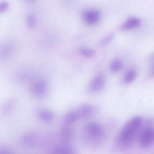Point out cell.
I'll return each mask as SVG.
<instances>
[{
	"mask_svg": "<svg viewBox=\"0 0 154 154\" xmlns=\"http://www.w3.org/2000/svg\"><path fill=\"white\" fill-rule=\"evenodd\" d=\"M105 82L104 74L100 73L93 79L88 87V90L92 92H95L101 90L103 87Z\"/></svg>",
	"mask_w": 154,
	"mask_h": 154,
	"instance_id": "obj_9",
	"label": "cell"
},
{
	"mask_svg": "<svg viewBox=\"0 0 154 154\" xmlns=\"http://www.w3.org/2000/svg\"><path fill=\"white\" fill-rule=\"evenodd\" d=\"M57 135L53 131L46 132L40 140V144L44 151L50 153L58 143Z\"/></svg>",
	"mask_w": 154,
	"mask_h": 154,
	"instance_id": "obj_4",
	"label": "cell"
},
{
	"mask_svg": "<svg viewBox=\"0 0 154 154\" xmlns=\"http://www.w3.org/2000/svg\"><path fill=\"white\" fill-rule=\"evenodd\" d=\"M82 16L83 21L86 23L93 25L99 21L101 17V14L97 10L89 9L84 11Z\"/></svg>",
	"mask_w": 154,
	"mask_h": 154,
	"instance_id": "obj_7",
	"label": "cell"
},
{
	"mask_svg": "<svg viewBox=\"0 0 154 154\" xmlns=\"http://www.w3.org/2000/svg\"><path fill=\"white\" fill-rule=\"evenodd\" d=\"M74 135L73 129L69 125H65L60 130L57 136L60 142L69 143L73 139Z\"/></svg>",
	"mask_w": 154,
	"mask_h": 154,
	"instance_id": "obj_10",
	"label": "cell"
},
{
	"mask_svg": "<svg viewBox=\"0 0 154 154\" xmlns=\"http://www.w3.org/2000/svg\"><path fill=\"white\" fill-rule=\"evenodd\" d=\"M123 66L122 61L119 59H115L111 62L110 70L112 73L116 72L120 70Z\"/></svg>",
	"mask_w": 154,
	"mask_h": 154,
	"instance_id": "obj_15",
	"label": "cell"
},
{
	"mask_svg": "<svg viewBox=\"0 0 154 154\" xmlns=\"http://www.w3.org/2000/svg\"></svg>",
	"mask_w": 154,
	"mask_h": 154,
	"instance_id": "obj_22",
	"label": "cell"
},
{
	"mask_svg": "<svg viewBox=\"0 0 154 154\" xmlns=\"http://www.w3.org/2000/svg\"><path fill=\"white\" fill-rule=\"evenodd\" d=\"M74 110L79 119L91 116L97 111V108L95 106L88 104L80 105Z\"/></svg>",
	"mask_w": 154,
	"mask_h": 154,
	"instance_id": "obj_8",
	"label": "cell"
},
{
	"mask_svg": "<svg viewBox=\"0 0 154 154\" xmlns=\"http://www.w3.org/2000/svg\"><path fill=\"white\" fill-rule=\"evenodd\" d=\"M136 75L135 71L134 69L129 70L126 74L124 78L125 82L126 83L131 82L135 79Z\"/></svg>",
	"mask_w": 154,
	"mask_h": 154,
	"instance_id": "obj_17",
	"label": "cell"
},
{
	"mask_svg": "<svg viewBox=\"0 0 154 154\" xmlns=\"http://www.w3.org/2000/svg\"><path fill=\"white\" fill-rule=\"evenodd\" d=\"M30 92L34 98L38 99L44 98L48 91V86L46 82L43 80H39L34 82L30 89Z\"/></svg>",
	"mask_w": 154,
	"mask_h": 154,
	"instance_id": "obj_6",
	"label": "cell"
},
{
	"mask_svg": "<svg viewBox=\"0 0 154 154\" xmlns=\"http://www.w3.org/2000/svg\"><path fill=\"white\" fill-rule=\"evenodd\" d=\"M26 22L28 26L31 28L34 27L36 24V19L35 16L32 14H29L26 17Z\"/></svg>",
	"mask_w": 154,
	"mask_h": 154,
	"instance_id": "obj_18",
	"label": "cell"
},
{
	"mask_svg": "<svg viewBox=\"0 0 154 154\" xmlns=\"http://www.w3.org/2000/svg\"><path fill=\"white\" fill-rule=\"evenodd\" d=\"M78 51L82 56L87 58H91L94 56L95 52L94 50L90 48L80 47Z\"/></svg>",
	"mask_w": 154,
	"mask_h": 154,
	"instance_id": "obj_16",
	"label": "cell"
},
{
	"mask_svg": "<svg viewBox=\"0 0 154 154\" xmlns=\"http://www.w3.org/2000/svg\"><path fill=\"white\" fill-rule=\"evenodd\" d=\"M114 35L113 34H110L106 36L100 42V44L101 45H105L108 44L113 39Z\"/></svg>",
	"mask_w": 154,
	"mask_h": 154,
	"instance_id": "obj_20",
	"label": "cell"
},
{
	"mask_svg": "<svg viewBox=\"0 0 154 154\" xmlns=\"http://www.w3.org/2000/svg\"><path fill=\"white\" fill-rule=\"evenodd\" d=\"M40 140L36 133L33 132H29L21 136L20 140V143L24 148L32 149L40 144Z\"/></svg>",
	"mask_w": 154,
	"mask_h": 154,
	"instance_id": "obj_5",
	"label": "cell"
},
{
	"mask_svg": "<svg viewBox=\"0 0 154 154\" xmlns=\"http://www.w3.org/2000/svg\"><path fill=\"white\" fill-rule=\"evenodd\" d=\"M142 122L141 118L137 116L131 118L125 124L117 138L118 145L120 148L126 149L132 145Z\"/></svg>",
	"mask_w": 154,
	"mask_h": 154,
	"instance_id": "obj_1",
	"label": "cell"
},
{
	"mask_svg": "<svg viewBox=\"0 0 154 154\" xmlns=\"http://www.w3.org/2000/svg\"><path fill=\"white\" fill-rule=\"evenodd\" d=\"M9 8V4L6 2L3 1L0 4V12H5L8 10Z\"/></svg>",
	"mask_w": 154,
	"mask_h": 154,
	"instance_id": "obj_21",
	"label": "cell"
},
{
	"mask_svg": "<svg viewBox=\"0 0 154 154\" xmlns=\"http://www.w3.org/2000/svg\"><path fill=\"white\" fill-rule=\"evenodd\" d=\"M140 20L136 17H131L128 19L121 26V29L127 30L136 28L140 24Z\"/></svg>",
	"mask_w": 154,
	"mask_h": 154,
	"instance_id": "obj_14",
	"label": "cell"
},
{
	"mask_svg": "<svg viewBox=\"0 0 154 154\" xmlns=\"http://www.w3.org/2000/svg\"><path fill=\"white\" fill-rule=\"evenodd\" d=\"M104 135V131L101 126L95 122L88 123L83 130L84 138L93 144H97L101 142Z\"/></svg>",
	"mask_w": 154,
	"mask_h": 154,
	"instance_id": "obj_2",
	"label": "cell"
},
{
	"mask_svg": "<svg viewBox=\"0 0 154 154\" xmlns=\"http://www.w3.org/2000/svg\"><path fill=\"white\" fill-rule=\"evenodd\" d=\"M18 103V100L15 97H10L7 99L3 104L1 109L2 115H9L14 111Z\"/></svg>",
	"mask_w": 154,
	"mask_h": 154,
	"instance_id": "obj_11",
	"label": "cell"
},
{
	"mask_svg": "<svg viewBox=\"0 0 154 154\" xmlns=\"http://www.w3.org/2000/svg\"><path fill=\"white\" fill-rule=\"evenodd\" d=\"M36 114L39 119L42 122L49 123L52 122L54 118V113L49 109H41L37 110Z\"/></svg>",
	"mask_w": 154,
	"mask_h": 154,
	"instance_id": "obj_13",
	"label": "cell"
},
{
	"mask_svg": "<svg viewBox=\"0 0 154 154\" xmlns=\"http://www.w3.org/2000/svg\"><path fill=\"white\" fill-rule=\"evenodd\" d=\"M74 152L69 143L58 142L54 147L51 153L54 154H71Z\"/></svg>",
	"mask_w": 154,
	"mask_h": 154,
	"instance_id": "obj_12",
	"label": "cell"
},
{
	"mask_svg": "<svg viewBox=\"0 0 154 154\" xmlns=\"http://www.w3.org/2000/svg\"><path fill=\"white\" fill-rule=\"evenodd\" d=\"M13 149L9 146H4L0 148V154H10L13 153Z\"/></svg>",
	"mask_w": 154,
	"mask_h": 154,
	"instance_id": "obj_19",
	"label": "cell"
},
{
	"mask_svg": "<svg viewBox=\"0 0 154 154\" xmlns=\"http://www.w3.org/2000/svg\"><path fill=\"white\" fill-rule=\"evenodd\" d=\"M141 130L138 137L140 146L144 149L151 147L154 144V127L148 125Z\"/></svg>",
	"mask_w": 154,
	"mask_h": 154,
	"instance_id": "obj_3",
	"label": "cell"
}]
</instances>
